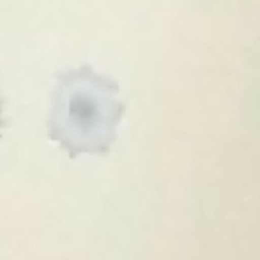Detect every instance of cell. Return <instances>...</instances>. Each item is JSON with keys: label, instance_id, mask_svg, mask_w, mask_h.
I'll use <instances>...</instances> for the list:
<instances>
[{"label": "cell", "instance_id": "obj_1", "mask_svg": "<svg viewBox=\"0 0 260 260\" xmlns=\"http://www.w3.org/2000/svg\"><path fill=\"white\" fill-rule=\"evenodd\" d=\"M119 92L115 80L90 66L57 73L46 120L50 140L71 159L80 154H108L126 112Z\"/></svg>", "mask_w": 260, "mask_h": 260}, {"label": "cell", "instance_id": "obj_2", "mask_svg": "<svg viewBox=\"0 0 260 260\" xmlns=\"http://www.w3.org/2000/svg\"><path fill=\"white\" fill-rule=\"evenodd\" d=\"M4 127H6V117H4V100L0 96V138H2Z\"/></svg>", "mask_w": 260, "mask_h": 260}]
</instances>
